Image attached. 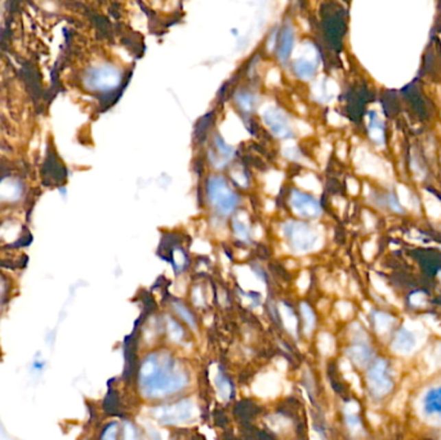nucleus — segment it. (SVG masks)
Returning <instances> with one entry per match:
<instances>
[{
    "mask_svg": "<svg viewBox=\"0 0 441 440\" xmlns=\"http://www.w3.org/2000/svg\"><path fill=\"white\" fill-rule=\"evenodd\" d=\"M142 394L150 399L173 395L187 385V374L168 354H150L140 367L139 374Z\"/></svg>",
    "mask_w": 441,
    "mask_h": 440,
    "instance_id": "nucleus-1",
    "label": "nucleus"
},
{
    "mask_svg": "<svg viewBox=\"0 0 441 440\" xmlns=\"http://www.w3.org/2000/svg\"><path fill=\"white\" fill-rule=\"evenodd\" d=\"M121 80L118 69L108 62L88 67L83 75V84L89 92L106 93L117 88Z\"/></svg>",
    "mask_w": 441,
    "mask_h": 440,
    "instance_id": "nucleus-2",
    "label": "nucleus"
},
{
    "mask_svg": "<svg viewBox=\"0 0 441 440\" xmlns=\"http://www.w3.org/2000/svg\"><path fill=\"white\" fill-rule=\"evenodd\" d=\"M208 198L213 208L224 216L231 215L239 204L237 193L222 176H213L208 181Z\"/></svg>",
    "mask_w": 441,
    "mask_h": 440,
    "instance_id": "nucleus-3",
    "label": "nucleus"
},
{
    "mask_svg": "<svg viewBox=\"0 0 441 440\" xmlns=\"http://www.w3.org/2000/svg\"><path fill=\"white\" fill-rule=\"evenodd\" d=\"M283 230L291 248L298 254L310 252L319 241L318 232H315L311 226L298 221L287 222Z\"/></svg>",
    "mask_w": 441,
    "mask_h": 440,
    "instance_id": "nucleus-4",
    "label": "nucleus"
},
{
    "mask_svg": "<svg viewBox=\"0 0 441 440\" xmlns=\"http://www.w3.org/2000/svg\"><path fill=\"white\" fill-rule=\"evenodd\" d=\"M366 381L369 390L374 396L382 398L391 393L394 382L391 380V376L388 374V362L383 359H377L376 362L369 367Z\"/></svg>",
    "mask_w": 441,
    "mask_h": 440,
    "instance_id": "nucleus-5",
    "label": "nucleus"
},
{
    "mask_svg": "<svg viewBox=\"0 0 441 440\" xmlns=\"http://www.w3.org/2000/svg\"><path fill=\"white\" fill-rule=\"evenodd\" d=\"M154 415L162 424L174 425L194 416V404L190 400H182L167 407L156 408Z\"/></svg>",
    "mask_w": 441,
    "mask_h": 440,
    "instance_id": "nucleus-6",
    "label": "nucleus"
},
{
    "mask_svg": "<svg viewBox=\"0 0 441 440\" xmlns=\"http://www.w3.org/2000/svg\"><path fill=\"white\" fill-rule=\"evenodd\" d=\"M263 121L270 132L278 138H291L293 134V127L288 115L279 108H270L263 112Z\"/></svg>",
    "mask_w": 441,
    "mask_h": 440,
    "instance_id": "nucleus-7",
    "label": "nucleus"
},
{
    "mask_svg": "<svg viewBox=\"0 0 441 440\" xmlns=\"http://www.w3.org/2000/svg\"><path fill=\"white\" fill-rule=\"evenodd\" d=\"M289 203L291 210L302 219H316L322 215V207L319 201L300 190L291 191Z\"/></svg>",
    "mask_w": 441,
    "mask_h": 440,
    "instance_id": "nucleus-8",
    "label": "nucleus"
},
{
    "mask_svg": "<svg viewBox=\"0 0 441 440\" xmlns=\"http://www.w3.org/2000/svg\"><path fill=\"white\" fill-rule=\"evenodd\" d=\"M318 55L312 56V57H307V56H301L298 57L293 65H291V69H293V73L294 75L301 79V80H310L312 77H315L316 71H318Z\"/></svg>",
    "mask_w": 441,
    "mask_h": 440,
    "instance_id": "nucleus-9",
    "label": "nucleus"
},
{
    "mask_svg": "<svg viewBox=\"0 0 441 440\" xmlns=\"http://www.w3.org/2000/svg\"><path fill=\"white\" fill-rule=\"evenodd\" d=\"M294 30L291 25H285L280 32L279 40H278V51L276 55L279 57L280 62H285L289 60L291 51L294 48Z\"/></svg>",
    "mask_w": 441,
    "mask_h": 440,
    "instance_id": "nucleus-10",
    "label": "nucleus"
},
{
    "mask_svg": "<svg viewBox=\"0 0 441 440\" xmlns=\"http://www.w3.org/2000/svg\"><path fill=\"white\" fill-rule=\"evenodd\" d=\"M368 134L373 143L377 145H385L386 128L385 123L377 111H370L368 115Z\"/></svg>",
    "mask_w": 441,
    "mask_h": 440,
    "instance_id": "nucleus-11",
    "label": "nucleus"
},
{
    "mask_svg": "<svg viewBox=\"0 0 441 440\" xmlns=\"http://www.w3.org/2000/svg\"><path fill=\"white\" fill-rule=\"evenodd\" d=\"M423 409L430 416H441V387L432 389L426 394Z\"/></svg>",
    "mask_w": 441,
    "mask_h": 440,
    "instance_id": "nucleus-12",
    "label": "nucleus"
},
{
    "mask_svg": "<svg viewBox=\"0 0 441 440\" xmlns=\"http://www.w3.org/2000/svg\"><path fill=\"white\" fill-rule=\"evenodd\" d=\"M414 345H416V339L413 333L405 328H400L392 341L394 349L398 352H409L414 347Z\"/></svg>",
    "mask_w": 441,
    "mask_h": 440,
    "instance_id": "nucleus-13",
    "label": "nucleus"
},
{
    "mask_svg": "<svg viewBox=\"0 0 441 440\" xmlns=\"http://www.w3.org/2000/svg\"><path fill=\"white\" fill-rule=\"evenodd\" d=\"M348 356L357 367H366V364L370 362L372 352L369 346H366L364 343H357L350 347Z\"/></svg>",
    "mask_w": 441,
    "mask_h": 440,
    "instance_id": "nucleus-14",
    "label": "nucleus"
},
{
    "mask_svg": "<svg viewBox=\"0 0 441 440\" xmlns=\"http://www.w3.org/2000/svg\"><path fill=\"white\" fill-rule=\"evenodd\" d=\"M237 103L243 111H250L254 105V97L249 92H241L237 97Z\"/></svg>",
    "mask_w": 441,
    "mask_h": 440,
    "instance_id": "nucleus-15",
    "label": "nucleus"
},
{
    "mask_svg": "<svg viewBox=\"0 0 441 440\" xmlns=\"http://www.w3.org/2000/svg\"><path fill=\"white\" fill-rule=\"evenodd\" d=\"M233 226H234V232H235L237 238L240 241H248L249 239L250 230H249V226H247L244 222H240V221H237L235 219L233 222Z\"/></svg>",
    "mask_w": 441,
    "mask_h": 440,
    "instance_id": "nucleus-16",
    "label": "nucleus"
},
{
    "mask_svg": "<svg viewBox=\"0 0 441 440\" xmlns=\"http://www.w3.org/2000/svg\"><path fill=\"white\" fill-rule=\"evenodd\" d=\"M302 315L305 317V324H306V328L310 330H312L313 324H315V315L312 313L311 308H309V305H302Z\"/></svg>",
    "mask_w": 441,
    "mask_h": 440,
    "instance_id": "nucleus-17",
    "label": "nucleus"
},
{
    "mask_svg": "<svg viewBox=\"0 0 441 440\" xmlns=\"http://www.w3.org/2000/svg\"><path fill=\"white\" fill-rule=\"evenodd\" d=\"M176 310H177V313L182 317V319L186 320L187 324H190L193 328H195L196 324H195L194 317H193V314H191L187 308H184V305L177 304V305H176Z\"/></svg>",
    "mask_w": 441,
    "mask_h": 440,
    "instance_id": "nucleus-18",
    "label": "nucleus"
},
{
    "mask_svg": "<svg viewBox=\"0 0 441 440\" xmlns=\"http://www.w3.org/2000/svg\"><path fill=\"white\" fill-rule=\"evenodd\" d=\"M1 292H3V283L0 282V295H1Z\"/></svg>",
    "mask_w": 441,
    "mask_h": 440,
    "instance_id": "nucleus-19",
    "label": "nucleus"
}]
</instances>
